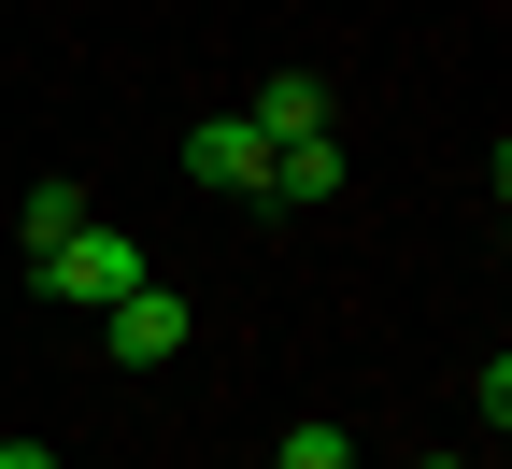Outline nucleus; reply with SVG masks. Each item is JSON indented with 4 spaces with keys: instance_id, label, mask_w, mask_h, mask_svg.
<instances>
[{
    "instance_id": "obj_1",
    "label": "nucleus",
    "mask_w": 512,
    "mask_h": 469,
    "mask_svg": "<svg viewBox=\"0 0 512 469\" xmlns=\"http://www.w3.org/2000/svg\"><path fill=\"white\" fill-rule=\"evenodd\" d=\"M43 285H57V299H72V313H114L128 285H143V242H128V228H100V214H86L72 242H57V256H43Z\"/></svg>"
},
{
    "instance_id": "obj_2",
    "label": "nucleus",
    "mask_w": 512,
    "mask_h": 469,
    "mask_svg": "<svg viewBox=\"0 0 512 469\" xmlns=\"http://www.w3.org/2000/svg\"><path fill=\"white\" fill-rule=\"evenodd\" d=\"M185 185H214V199H256V185H271V143H256L242 114H200V128H185Z\"/></svg>"
},
{
    "instance_id": "obj_9",
    "label": "nucleus",
    "mask_w": 512,
    "mask_h": 469,
    "mask_svg": "<svg viewBox=\"0 0 512 469\" xmlns=\"http://www.w3.org/2000/svg\"><path fill=\"white\" fill-rule=\"evenodd\" d=\"M427 469H470V455H427Z\"/></svg>"
},
{
    "instance_id": "obj_8",
    "label": "nucleus",
    "mask_w": 512,
    "mask_h": 469,
    "mask_svg": "<svg viewBox=\"0 0 512 469\" xmlns=\"http://www.w3.org/2000/svg\"><path fill=\"white\" fill-rule=\"evenodd\" d=\"M0 469H57V455H43V441H0Z\"/></svg>"
},
{
    "instance_id": "obj_5",
    "label": "nucleus",
    "mask_w": 512,
    "mask_h": 469,
    "mask_svg": "<svg viewBox=\"0 0 512 469\" xmlns=\"http://www.w3.org/2000/svg\"><path fill=\"white\" fill-rule=\"evenodd\" d=\"M271 199H342V143H271Z\"/></svg>"
},
{
    "instance_id": "obj_3",
    "label": "nucleus",
    "mask_w": 512,
    "mask_h": 469,
    "mask_svg": "<svg viewBox=\"0 0 512 469\" xmlns=\"http://www.w3.org/2000/svg\"><path fill=\"white\" fill-rule=\"evenodd\" d=\"M100 356H114V370H157V356H185V299H171V285H128V299L100 313Z\"/></svg>"
},
{
    "instance_id": "obj_7",
    "label": "nucleus",
    "mask_w": 512,
    "mask_h": 469,
    "mask_svg": "<svg viewBox=\"0 0 512 469\" xmlns=\"http://www.w3.org/2000/svg\"><path fill=\"white\" fill-rule=\"evenodd\" d=\"M271 469H356V441H342L328 413H313V427H285V455H271Z\"/></svg>"
},
{
    "instance_id": "obj_6",
    "label": "nucleus",
    "mask_w": 512,
    "mask_h": 469,
    "mask_svg": "<svg viewBox=\"0 0 512 469\" xmlns=\"http://www.w3.org/2000/svg\"><path fill=\"white\" fill-rule=\"evenodd\" d=\"M15 228H29V271H43V256L86 228V185H29V214H15Z\"/></svg>"
},
{
    "instance_id": "obj_4",
    "label": "nucleus",
    "mask_w": 512,
    "mask_h": 469,
    "mask_svg": "<svg viewBox=\"0 0 512 469\" xmlns=\"http://www.w3.org/2000/svg\"><path fill=\"white\" fill-rule=\"evenodd\" d=\"M242 128H256V143H328V86H313V72H271Z\"/></svg>"
}]
</instances>
